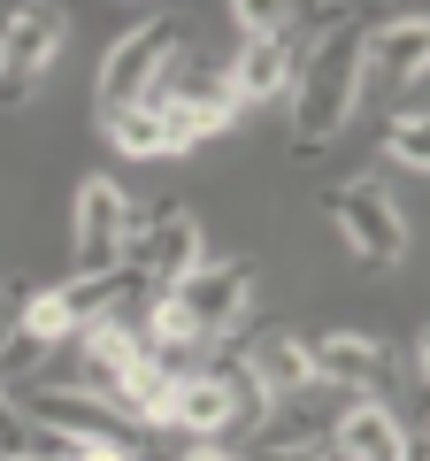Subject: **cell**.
I'll return each mask as SVG.
<instances>
[{
    "label": "cell",
    "mask_w": 430,
    "mask_h": 461,
    "mask_svg": "<svg viewBox=\"0 0 430 461\" xmlns=\"http://www.w3.org/2000/svg\"><path fill=\"white\" fill-rule=\"evenodd\" d=\"M362 47H369V32L346 16L338 32L315 39V54L300 62V77H292V154H300V162H308V154H323V147H338V131L354 123L362 85H369Z\"/></svg>",
    "instance_id": "cell-1"
},
{
    "label": "cell",
    "mask_w": 430,
    "mask_h": 461,
    "mask_svg": "<svg viewBox=\"0 0 430 461\" xmlns=\"http://www.w3.org/2000/svg\"><path fill=\"white\" fill-rule=\"evenodd\" d=\"M8 408L23 415V430H31V438H62V446H131V423H123L108 400L77 393V384L31 377V384H16V393H8Z\"/></svg>",
    "instance_id": "cell-2"
},
{
    "label": "cell",
    "mask_w": 430,
    "mask_h": 461,
    "mask_svg": "<svg viewBox=\"0 0 430 461\" xmlns=\"http://www.w3.org/2000/svg\"><path fill=\"white\" fill-rule=\"evenodd\" d=\"M331 223H338V239H346V254L362 269H392L399 254H408V215H399V200L384 193L377 177H346V185H331Z\"/></svg>",
    "instance_id": "cell-3"
},
{
    "label": "cell",
    "mask_w": 430,
    "mask_h": 461,
    "mask_svg": "<svg viewBox=\"0 0 430 461\" xmlns=\"http://www.w3.org/2000/svg\"><path fill=\"white\" fill-rule=\"evenodd\" d=\"M177 47H184V39H177V23H169V16H139L116 47L100 54V85H93L100 115L154 100V85H162V69H169V54H177Z\"/></svg>",
    "instance_id": "cell-4"
},
{
    "label": "cell",
    "mask_w": 430,
    "mask_h": 461,
    "mask_svg": "<svg viewBox=\"0 0 430 461\" xmlns=\"http://www.w3.org/2000/svg\"><path fill=\"white\" fill-rule=\"evenodd\" d=\"M62 39H69V23L47 0H31V8H16V16L0 23V108H23L39 93V77L62 54Z\"/></svg>",
    "instance_id": "cell-5"
},
{
    "label": "cell",
    "mask_w": 430,
    "mask_h": 461,
    "mask_svg": "<svg viewBox=\"0 0 430 461\" xmlns=\"http://www.w3.org/2000/svg\"><path fill=\"white\" fill-rule=\"evenodd\" d=\"M169 300L184 308V323H193L208 346L231 339V330L246 323V308H254V262H246V254H238V262H200Z\"/></svg>",
    "instance_id": "cell-6"
},
{
    "label": "cell",
    "mask_w": 430,
    "mask_h": 461,
    "mask_svg": "<svg viewBox=\"0 0 430 461\" xmlns=\"http://www.w3.org/2000/svg\"><path fill=\"white\" fill-rule=\"evenodd\" d=\"M123 262V185L85 177L69 200V277H100Z\"/></svg>",
    "instance_id": "cell-7"
},
{
    "label": "cell",
    "mask_w": 430,
    "mask_h": 461,
    "mask_svg": "<svg viewBox=\"0 0 430 461\" xmlns=\"http://www.w3.org/2000/svg\"><path fill=\"white\" fill-rule=\"evenodd\" d=\"M131 262H139V277L154 285V293H177L184 277H193L200 262H208V239H200V215L193 208H162L147 223V239L131 247Z\"/></svg>",
    "instance_id": "cell-8"
},
{
    "label": "cell",
    "mask_w": 430,
    "mask_h": 461,
    "mask_svg": "<svg viewBox=\"0 0 430 461\" xmlns=\"http://www.w3.org/2000/svg\"><path fill=\"white\" fill-rule=\"evenodd\" d=\"M323 446H331L338 461H423V438H415L384 400H354V408L331 423Z\"/></svg>",
    "instance_id": "cell-9"
},
{
    "label": "cell",
    "mask_w": 430,
    "mask_h": 461,
    "mask_svg": "<svg viewBox=\"0 0 430 461\" xmlns=\"http://www.w3.org/2000/svg\"><path fill=\"white\" fill-rule=\"evenodd\" d=\"M147 362V330L139 323H85L77 330V393L116 408V384Z\"/></svg>",
    "instance_id": "cell-10"
},
{
    "label": "cell",
    "mask_w": 430,
    "mask_h": 461,
    "mask_svg": "<svg viewBox=\"0 0 430 461\" xmlns=\"http://www.w3.org/2000/svg\"><path fill=\"white\" fill-rule=\"evenodd\" d=\"M308 354H315V384H346V393H369V400L392 369V346L377 330H323Z\"/></svg>",
    "instance_id": "cell-11"
},
{
    "label": "cell",
    "mask_w": 430,
    "mask_h": 461,
    "mask_svg": "<svg viewBox=\"0 0 430 461\" xmlns=\"http://www.w3.org/2000/svg\"><path fill=\"white\" fill-rule=\"evenodd\" d=\"M154 100H162V108H184V115H200L208 131H231V115H238V85H231V69H223V62L162 69Z\"/></svg>",
    "instance_id": "cell-12"
},
{
    "label": "cell",
    "mask_w": 430,
    "mask_h": 461,
    "mask_svg": "<svg viewBox=\"0 0 430 461\" xmlns=\"http://www.w3.org/2000/svg\"><path fill=\"white\" fill-rule=\"evenodd\" d=\"M423 62H430V16H392V23H377L369 47H362V69H377V77H392V85H415Z\"/></svg>",
    "instance_id": "cell-13"
},
{
    "label": "cell",
    "mask_w": 430,
    "mask_h": 461,
    "mask_svg": "<svg viewBox=\"0 0 430 461\" xmlns=\"http://www.w3.org/2000/svg\"><path fill=\"white\" fill-rule=\"evenodd\" d=\"M292 77H300V39L292 32H284V39H254V47L231 62L238 108H246V100H284V93H292Z\"/></svg>",
    "instance_id": "cell-14"
},
{
    "label": "cell",
    "mask_w": 430,
    "mask_h": 461,
    "mask_svg": "<svg viewBox=\"0 0 430 461\" xmlns=\"http://www.w3.org/2000/svg\"><path fill=\"white\" fill-rule=\"evenodd\" d=\"M246 362H254V377H262L277 400L284 393H315V354H308V339H292V330H254Z\"/></svg>",
    "instance_id": "cell-15"
},
{
    "label": "cell",
    "mask_w": 430,
    "mask_h": 461,
    "mask_svg": "<svg viewBox=\"0 0 430 461\" xmlns=\"http://www.w3.org/2000/svg\"><path fill=\"white\" fill-rule=\"evenodd\" d=\"M169 430H184V438H223V430H231V393H223L208 369L177 377V393H169Z\"/></svg>",
    "instance_id": "cell-16"
},
{
    "label": "cell",
    "mask_w": 430,
    "mask_h": 461,
    "mask_svg": "<svg viewBox=\"0 0 430 461\" xmlns=\"http://www.w3.org/2000/svg\"><path fill=\"white\" fill-rule=\"evenodd\" d=\"M100 123H108V147H116L123 162H162L169 154V131H162V108H154V100L116 108V115H100Z\"/></svg>",
    "instance_id": "cell-17"
},
{
    "label": "cell",
    "mask_w": 430,
    "mask_h": 461,
    "mask_svg": "<svg viewBox=\"0 0 430 461\" xmlns=\"http://www.w3.org/2000/svg\"><path fill=\"white\" fill-rule=\"evenodd\" d=\"M169 393H177V377H162V369H154V362H139L131 369V377H123L116 384V415H123V423H154V430H169Z\"/></svg>",
    "instance_id": "cell-18"
},
{
    "label": "cell",
    "mask_w": 430,
    "mask_h": 461,
    "mask_svg": "<svg viewBox=\"0 0 430 461\" xmlns=\"http://www.w3.org/2000/svg\"><path fill=\"white\" fill-rule=\"evenodd\" d=\"M300 16H308V8H292V0H231V32L246 39V47L254 39H284Z\"/></svg>",
    "instance_id": "cell-19"
},
{
    "label": "cell",
    "mask_w": 430,
    "mask_h": 461,
    "mask_svg": "<svg viewBox=\"0 0 430 461\" xmlns=\"http://www.w3.org/2000/svg\"><path fill=\"white\" fill-rule=\"evenodd\" d=\"M384 154H392L399 169H430V123L423 115H392V123H384Z\"/></svg>",
    "instance_id": "cell-20"
},
{
    "label": "cell",
    "mask_w": 430,
    "mask_h": 461,
    "mask_svg": "<svg viewBox=\"0 0 430 461\" xmlns=\"http://www.w3.org/2000/svg\"><path fill=\"white\" fill-rule=\"evenodd\" d=\"M0 454H31V430H23V415L8 408V393H0Z\"/></svg>",
    "instance_id": "cell-21"
},
{
    "label": "cell",
    "mask_w": 430,
    "mask_h": 461,
    "mask_svg": "<svg viewBox=\"0 0 430 461\" xmlns=\"http://www.w3.org/2000/svg\"><path fill=\"white\" fill-rule=\"evenodd\" d=\"M262 461H338V454H331L323 438H292V446H269Z\"/></svg>",
    "instance_id": "cell-22"
},
{
    "label": "cell",
    "mask_w": 430,
    "mask_h": 461,
    "mask_svg": "<svg viewBox=\"0 0 430 461\" xmlns=\"http://www.w3.org/2000/svg\"><path fill=\"white\" fill-rule=\"evenodd\" d=\"M177 461H238V454H231V446H215V438H193Z\"/></svg>",
    "instance_id": "cell-23"
},
{
    "label": "cell",
    "mask_w": 430,
    "mask_h": 461,
    "mask_svg": "<svg viewBox=\"0 0 430 461\" xmlns=\"http://www.w3.org/2000/svg\"><path fill=\"white\" fill-rule=\"evenodd\" d=\"M69 461H131V446H69Z\"/></svg>",
    "instance_id": "cell-24"
},
{
    "label": "cell",
    "mask_w": 430,
    "mask_h": 461,
    "mask_svg": "<svg viewBox=\"0 0 430 461\" xmlns=\"http://www.w3.org/2000/svg\"><path fill=\"white\" fill-rule=\"evenodd\" d=\"M0 461H47V454H0Z\"/></svg>",
    "instance_id": "cell-25"
}]
</instances>
